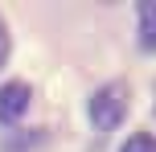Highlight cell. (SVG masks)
Instances as JSON below:
<instances>
[{
	"label": "cell",
	"mask_w": 156,
	"mask_h": 152,
	"mask_svg": "<svg viewBox=\"0 0 156 152\" xmlns=\"http://www.w3.org/2000/svg\"><path fill=\"white\" fill-rule=\"evenodd\" d=\"M140 45L156 49V0H144L140 4Z\"/></svg>",
	"instance_id": "obj_3"
},
{
	"label": "cell",
	"mask_w": 156,
	"mask_h": 152,
	"mask_svg": "<svg viewBox=\"0 0 156 152\" xmlns=\"http://www.w3.org/2000/svg\"><path fill=\"white\" fill-rule=\"evenodd\" d=\"M90 123H94V132H115L119 123H123V115H127V87L123 82H107V87H99L90 95Z\"/></svg>",
	"instance_id": "obj_1"
},
{
	"label": "cell",
	"mask_w": 156,
	"mask_h": 152,
	"mask_svg": "<svg viewBox=\"0 0 156 152\" xmlns=\"http://www.w3.org/2000/svg\"><path fill=\"white\" fill-rule=\"evenodd\" d=\"M29 87L25 82H8V87H0V123H16L25 111H29Z\"/></svg>",
	"instance_id": "obj_2"
},
{
	"label": "cell",
	"mask_w": 156,
	"mask_h": 152,
	"mask_svg": "<svg viewBox=\"0 0 156 152\" xmlns=\"http://www.w3.org/2000/svg\"><path fill=\"white\" fill-rule=\"evenodd\" d=\"M4 58H8V29H4V21H0V66H4Z\"/></svg>",
	"instance_id": "obj_5"
},
{
	"label": "cell",
	"mask_w": 156,
	"mask_h": 152,
	"mask_svg": "<svg viewBox=\"0 0 156 152\" xmlns=\"http://www.w3.org/2000/svg\"><path fill=\"white\" fill-rule=\"evenodd\" d=\"M119 152H156V136H148V132H136V136H127V144Z\"/></svg>",
	"instance_id": "obj_4"
}]
</instances>
